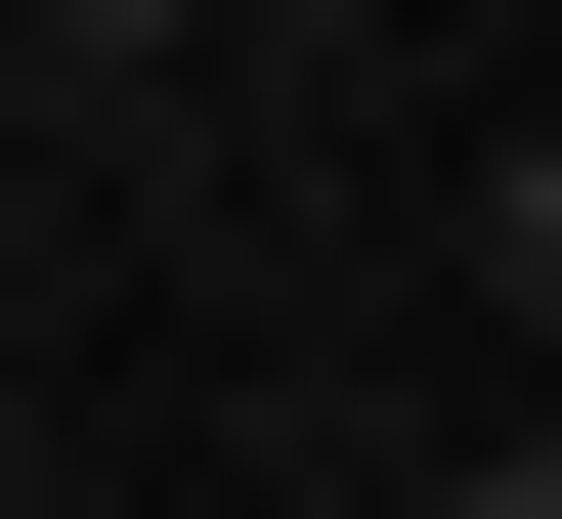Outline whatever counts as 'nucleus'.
Instances as JSON below:
<instances>
[{"instance_id": "f257e3e1", "label": "nucleus", "mask_w": 562, "mask_h": 519, "mask_svg": "<svg viewBox=\"0 0 562 519\" xmlns=\"http://www.w3.org/2000/svg\"><path fill=\"white\" fill-rule=\"evenodd\" d=\"M432 519H562V476H519V433H476V476H432Z\"/></svg>"}, {"instance_id": "f03ea898", "label": "nucleus", "mask_w": 562, "mask_h": 519, "mask_svg": "<svg viewBox=\"0 0 562 519\" xmlns=\"http://www.w3.org/2000/svg\"><path fill=\"white\" fill-rule=\"evenodd\" d=\"M44 44H173V0H44Z\"/></svg>"}]
</instances>
